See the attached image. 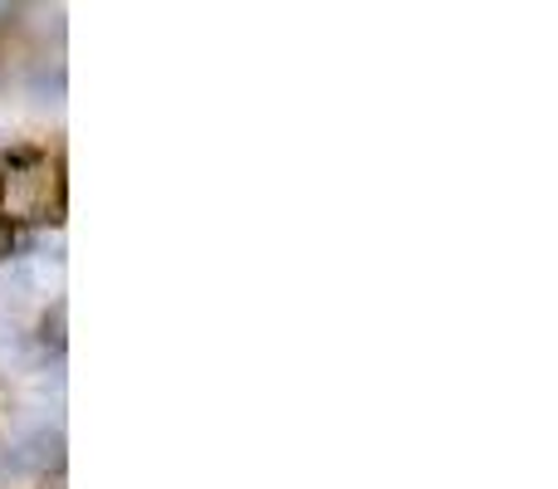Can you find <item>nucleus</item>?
<instances>
[{
  "mask_svg": "<svg viewBox=\"0 0 558 489\" xmlns=\"http://www.w3.org/2000/svg\"><path fill=\"white\" fill-rule=\"evenodd\" d=\"M45 201H49V167L45 162H39V167H20V172L5 182V206H10V211L35 216Z\"/></svg>",
  "mask_w": 558,
  "mask_h": 489,
  "instance_id": "nucleus-1",
  "label": "nucleus"
}]
</instances>
